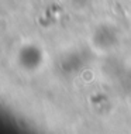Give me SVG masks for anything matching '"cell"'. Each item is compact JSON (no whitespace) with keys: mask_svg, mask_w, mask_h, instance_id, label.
Listing matches in <instances>:
<instances>
[{"mask_svg":"<svg viewBox=\"0 0 131 134\" xmlns=\"http://www.w3.org/2000/svg\"><path fill=\"white\" fill-rule=\"evenodd\" d=\"M17 62L21 69L27 72L37 71L44 62V52L39 47L34 44L23 45L17 54Z\"/></svg>","mask_w":131,"mask_h":134,"instance_id":"cell-3","label":"cell"},{"mask_svg":"<svg viewBox=\"0 0 131 134\" xmlns=\"http://www.w3.org/2000/svg\"><path fill=\"white\" fill-rule=\"evenodd\" d=\"M69 2H71L72 4H75V6H85L89 0H69Z\"/></svg>","mask_w":131,"mask_h":134,"instance_id":"cell-5","label":"cell"},{"mask_svg":"<svg viewBox=\"0 0 131 134\" xmlns=\"http://www.w3.org/2000/svg\"><path fill=\"white\" fill-rule=\"evenodd\" d=\"M92 42L97 49L110 51L118 42V34L111 24H100L94 28L92 35Z\"/></svg>","mask_w":131,"mask_h":134,"instance_id":"cell-4","label":"cell"},{"mask_svg":"<svg viewBox=\"0 0 131 134\" xmlns=\"http://www.w3.org/2000/svg\"><path fill=\"white\" fill-rule=\"evenodd\" d=\"M87 59H89V55L85 49H73V51L65 52L59 58L58 68H59L61 74L66 75V76H72L83 69Z\"/></svg>","mask_w":131,"mask_h":134,"instance_id":"cell-2","label":"cell"},{"mask_svg":"<svg viewBox=\"0 0 131 134\" xmlns=\"http://www.w3.org/2000/svg\"><path fill=\"white\" fill-rule=\"evenodd\" d=\"M104 71L123 95H131V68L117 62V59H110L104 65Z\"/></svg>","mask_w":131,"mask_h":134,"instance_id":"cell-1","label":"cell"}]
</instances>
